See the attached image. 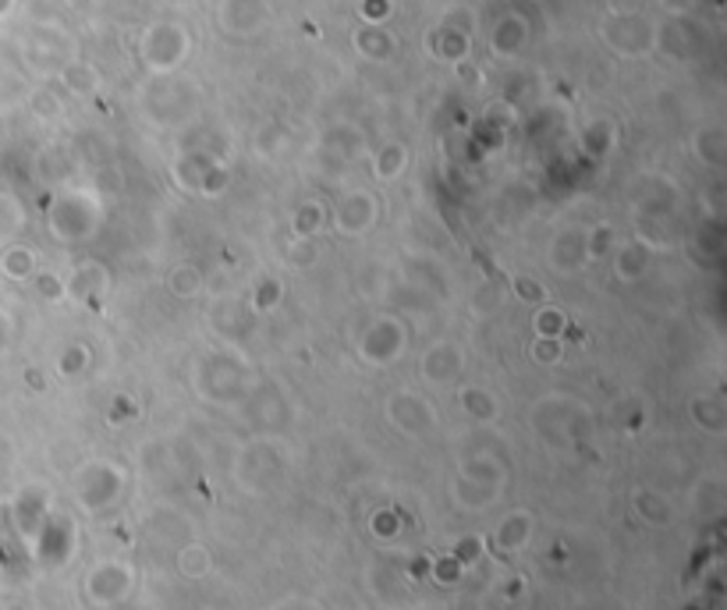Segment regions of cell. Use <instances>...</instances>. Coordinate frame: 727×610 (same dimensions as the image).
<instances>
[{"mask_svg":"<svg viewBox=\"0 0 727 610\" xmlns=\"http://www.w3.org/2000/svg\"><path fill=\"white\" fill-rule=\"evenodd\" d=\"M376 224V199L370 192H348L338 202V213H333V227L341 235H366V231Z\"/></svg>","mask_w":727,"mask_h":610,"instance_id":"obj_1","label":"cell"},{"mask_svg":"<svg viewBox=\"0 0 727 610\" xmlns=\"http://www.w3.org/2000/svg\"><path fill=\"white\" fill-rule=\"evenodd\" d=\"M423 366H426V376L430 380H450L458 369H461V348H455L450 341H444V344H433L430 348V355L423 359Z\"/></svg>","mask_w":727,"mask_h":610,"instance_id":"obj_2","label":"cell"},{"mask_svg":"<svg viewBox=\"0 0 727 610\" xmlns=\"http://www.w3.org/2000/svg\"><path fill=\"white\" fill-rule=\"evenodd\" d=\"M404 167H409V153H404V146H398V142H390V146L380 156H376V178H380V181L401 178Z\"/></svg>","mask_w":727,"mask_h":610,"instance_id":"obj_3","label":"cell"},{"mask_svg":"<svg viewBox=\"0 0 727 610\" xmlns=\"http://www.w3.org/2000/svg\"><path fill=\"white\" fill-rule=\"evenodd\" d=\"M171 292L178 298H192L202 292V273L196 267H178L171 273Z\"/></svg>","mask_w":727,"mask_h":610,"instance_id":"obj_4","label":"cell"},{"mask_svg":"<svg viewBox=\"0 0 727 610\" xmlns=\"http://www.w3.org/2000/svg\"><path fill=\"white\" fill-rule=\"evenodd\" d=\"M324 221H327V213H324V207H316V202H305V207L295 213V227L302 238H313L316 231L324 227Z\"/></svg>","mask_w":727,"mask_h":610,"instance_id":"obj_5","label":"cell"},{"mask_svg":"<svg viewBox=\"0 0 727 610\" xmlns=\"http://www.w3.org/2000/svg\"><path fill=\"white\" fill-rule=\"evenodd\" d=\"M646 245L638 249V245H632V249H624V253H618V278L621 281H635V273L646 267Z\"/></svg>","mask_w":727,"mask_h":610,"instance_id":"obj_6","label":"cell"},{"mask_svg":"<svg viewBox=\"0 0 727 610\" xmlns=\"http://www.w3.org/2000/svg\"><path fill=\"white\" fill-rule=\"evenodd\" d=\"M561 330H564L561 309H550V305H543V313H536V333H540V338H561Z\"/></svg>","mask_w":727,"mask_h":610,"instance_id":"obj_7","label":"cell"},{"mask_svg":"<svg viewBox=\"0 0 727 610\" xmlns=\"http://www.w3.org/2000/svg\"><path fill=\"white\" fill-rule=\"evenodd\" d=\"M529 355L540 362V366H547V362H554V359H561V338H540L536 333V341H532V348H529Z\"/></svg>","mask_w":727,"mask_h":610,"instance_id":"obj_8","label":"cell"},{"mask_svg":"<svg viewBox=\"0 0 727 610\" xmlns=\"http://www.w3.org/2000/svg\"><path fill=\"white\" fill-rule=\"evenodd\" d=\"M28 270H33V253H28V249H11L8 273H28Z\"/></svg>","mask_w":727,"mask_h":610,"instance_id":"obj_9","label":"cell"},{"mask_svg":"<svg viewBox=\"0 0 727 610\" xmlns=\"http://www.w3.org/2000/svg\"><path fill=\"white\" fill-rule=\"evenodd\" d=\"M291 259L295 263H313V238H302V242H295V249H291Z\"/></svg>","mask_w":727,"mask_h":610,"instance_id":"obj_10","label":"cell"},{"mask_svg":"<svg viewBox=\"0 0 727 610\" xmlns=\"http://www.w3.org/2000/svg\"><path fill=\"white\" fill-rule=\"evenodd\" d=\"M518 295L521 298H543V288H536V284H526V278H518Z\"/></svg>","mask_w":727,"mask_h":610,"instance_id":"obj_11","label":"cell"}]
</instances>
